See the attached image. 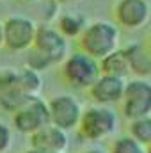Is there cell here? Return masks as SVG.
Instances as JSON below:
<instances>
[{"label":"cell","instance_id":"cell-24","mask_svg":"<svg viewBox=\"0 0 151 153\" xmlns=\"http://www.w3.org/2000/svg\"><path fill=\"white\" fill-rule=\"evenodd\" d=\"M146 153H151V144H150V150H148V152H146Z\"/></svg>","mask_w":151,"mask_h":153},{"label":"cell","instance_id":"cell-21","mask_svg":"<svg viewBox=\"0 0 151 153\" xmlns=\"http://www.w3.org/2000/svg\"><path fill=\"white\" fill-rule=\"evenodd\" d=\"M85 153H103V152H98V150H93V152H85Z\"/></svg>","mask_w":151,"mask_h":153},{"label":"cell","instance_id":"cell-1","mask_svg":"<svg viewBox=\"0 0 151 153\" xmlns=\"http://www.w3.org/2000/svg\"><path fill=\"white\" fill-rule=\"evenodd\" d=\"M68 43L66 38L53 27L41 25L36 29L34 43L30 46V53L27 57L30 70H44L55 62H61L66 57Z\"/></svg>","mask_w":151,"mask_h":153},{"label":"cell","instance_id":"cell-17","mask_svg":"<svg viewBox=\"0 0 151 153\" xmlns=\"http://www.w3.org/2000/svg\"><path fill=\"white\" fill-rule=\"evenodd\" d=\"M112 153H146V152H144L142 144L139 141H135L133 137H121L119 141H115Z\"/></svg>","mask_w":151,"mask_h":153},{"label":"cell","instance_id":"cell-25","mask_svg":"<svg viewBox=\"0 0 151 153\" xmlns=\"http://www.w3.org/2000/svg\"><path fill=\"white\" fill-rule=\"evenodd\" d=\"M150 50H151V38H150Z\"/></svg>","mask_w":151,"mask_h":153},{"label":"cell","instance_id":"cell-23","mask_svg":"<svg viewBox=\"0 0 151 153\" xmlns=\"http://www.w3.org/2000/svg\"><path fill=\"white\" fill-rule=\"evenodd\" d=\"M23 2H39V0H23Z\"/></svg>","mask_w":151,"mask_h":153},{"label":"cell","instance_id":"cell-11","mask_svg":"<svg viewBox=\"0 0 151 153\" xmlns=\"http://www.w3.org/2000/svg\"><path fill=\"white\" fill-rule=\"evenodd\" d=\"M66 134L64 130L53 126V125H46L43 128L36 130L34 134H30V144L32 150L43 153H61L66 148Z\"/></svg>","mask_w":151,"mask_h":153},{"label":"cell","instance_id":"cell-19","mask_svg":"<svg viewBox=\"0 0 151 153\" xmlns=\"http://www.w3.org/2000/svg\"><path fill=\"white\" fill-rule=\"evenodd\" d=\"M9 143H11V132H9V128L5 125L0 123V152L7 150Z\"/></svg>","mask_w":151,"mask_h":153},{"label":"cell","instance_id":"cell-22","mask_svg":"<svg viewBox=\"0 0 151 153\" xmlns=\"http://www.w3.org/2000/svg\"><path fill=\"white\" fill-rule=\"evenodd\" d=\"M27 153H43V152H36V150H30V152H27Z\"/></svg>","mask_w":151,"mask_h":153},{"label":"cell","instance_id":"cell-8","mask_svg":"<svg viewBox=\"0 0 151 153\" xmlns=\"http://www.w3.org/2000/svg\"><path fill=\"white\" fill-rule=\"evenodd\" d=\"M114 14L121 27L141 29L150 22V0H117L114 7Z\"/></svg>","mask_w":151,"mask_h":153},{"label":"cell","instance_id":"cell-6","mask_svg":"<svg viewBox=\"0 0 151 153\" xmlns=\"http://www.w3.org/2000/svg\"><path fill=\"white\" fill-rule=\"evenodd\" d=\"M123 111L130 119L144 117L151 112V84L146 80H132L124 85Z\"/></svg>","mask_w":151,"mask_h":153},{"label":"cell","instance_id":"cell-3","mask_svg":"<svg viewBox=\"0 0 151 153\" xmlns=\"http://www.w3.org/2000/svg\"><path fill=\"white\" fill-rule=\"evenodd\" d=\"M4 27V46L11 52H23L29 50L34 43L36 36V23L27 16H9L2 23Z\"/></svg>","mask_w":151,"mask_h":153},{"label":"cell","instance_id":"cell-14","mask_svg":"<svg viewBox=\"0 0 151 153\" xmlns=\"http://www.w3.org/2000/svg\"><path fill=\"white\" fill-rule=\"evenodd\" d=\"M100 70L103 75H112V76H126L130 73V64H128V59L124 55L123 50H114L109 55H105L101 59V64H100Z\"/></svg>","mask_w":151,"mask_h":153},{"label":"cell","instance_id":"cell-15","mask_svg":"<svg viewBox=\"0 0 151 153\" xmlns=\"http://www.w3.org/2000/svg\"><path fill=\"white\" fill-rule=\"evenodd\" d=\"M57 23H59V32L64 38H78L87 27V20L80 13H64L59 16Z\"/></svg>","mask_w":151,"mask_h":153},{"label":"cell","instance_id":"cell-16","mask_svg":"<svg viewBox=\"0 0 151 153\" xmlns=\"http://www.w3.org/2000/svg\"><path fill=\"white\" fill-rule=\"evenodd\" d=\"M130 130H132V137L135 141H139L141 144H151V117L150 116L133 119Z\"/></svg>","mask_w":151,"mask_h":153},{"label":"cell","instance_id":"cell-2","mask_svg":"<svg viewBox=\"0 0 151 153\" xmlns=\"http://www.w3.org/2000/svg\"><path fill=\"white\" fill-rule=\"evenodd\" d=\"M119 30L110 22H94L84 29L80 34V46L84 53L93 59H103L117 48Z\"/></svg>","mask_w":151,"mask_h":153},{"label":"cell","instance_id":"cell-4","mask_svg":"<svg viewBox=\"0 0 151 153\" xmlns=\"http://www.w3.org/2000/svg\"><path fill=\"white\" fill-rule=\"evenodd\" d=\"M14 126L21 134H34L36 130L50 125L48 105L36 96H30L20 109L14 111Z\"/></svg>","mask_w":151,"mask_h":153},{"label":"cell","instance_id":"cell-20","mask_svg":"<svg viewBox=\"0 0 151 153\" xmlns=\"http://www.w3.org/2000/svg\"><path fill=\"white\" fill-rule=\"evenodd\" d=\"M4 45V27H2V22H0V46Z\"/></svg>","mask_w":151,"mask_h":153},{"label":"cell","instance_id":"cell-7","mask_svg":"<svg viewBox=\"0 0 151 153\" xmlns=\"http://www.w3.org/2000/svg\"><path fill=\"white\" fill-rule=\"evenodd\" d=\"M32 94H29L27 89L23 87L20 71H14V70L0 71V107L2 109L14 112Z\"/></svg>","mask_w":151,"mask_h":153},{"label":"cell","instance_id":"cell-12","mask_svg":"<svg viewBox=\"0 0 151 153\" xmlns=\"http://www.w3.org/2000/svg\"><path fill=\"white\" fill-rule=\"evenodd\" d=\"M123 93H124V82L119 76H98L91 85V96L98 103H115L123 98Z\"/></svg>","mask_w":151,"mask_h":153},{"label":"cell","instance_id":"cell-18","mask_svg":"<svg viewBox=\"0 0 151 153\" xmlns=\"http://www.w3.org/2000/svg\"><path fill=\"white\" fill-rule=\"evenodd\" d=\"M39 2H41V7H43V18H44V22L53 20L57 16V13H59L57 2L55 0H39Z\"/></svg>","mask_w":151,"mask_h":153},{"label":"cell","instance_id":"cell-13","mask_svg":"<svg viewBox=\"0 0 151 153\" xmlns=\"http://www.w3.org/2000/svg\"><path fill=\"white\" fill-rule=\"evenodd\" d=\"M123 52L128 59L130 71H133L139 76L151 75V50L144 48L141 43H132Z\"/></svg>","mask_w":151,"mask_h":153},{"label":"cell","instance_id":"cell-5","mask_svg":"<svg viewBox=\"0 0 151 153\" xmlns=\"http://www.w3.org/2000/svg\"><path fill=\"white\" fill-rule=\"evenodd\" d=\"M64 76L75 87H91L94 80L100 76V66L96 59H93L84 52H78L66 59Z\"/></svg>","mask_w":151,"mask_h":153},{"label":"cell","instance_id":"cell-10","mask_svg":"<svg viewBox=\"0 0 151 153\" xmlns=\"http://www.w3.org/2000/svg\"><path fill=\"white\" fill-rule=\"evenodd\" d=\"M48 112H50V125L68 130L73 128L80 121V105L76 103L75 98L71 96H55L48 103Z\"/></svg>","mask_w":151,"mask_h":153},{"label":"cell","instance_id":"cell-9","mask_svg":"<svg viewBox=\"0 0 151 153\" xmlns=\"http://www.w3.org/2000/svg\"><path fill=\"white\" fill-rule=\"evenodd\" d=\"M115 126V116L103 107H93L80 117V132L87 139H101L109 135Z\"/></svg>","mask_w":151,"mask_h":153}]
</instances>
